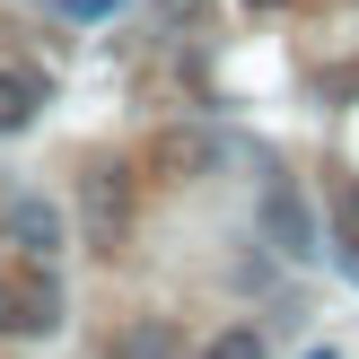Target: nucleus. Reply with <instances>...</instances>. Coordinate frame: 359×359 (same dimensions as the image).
Masks as SVG:
<instances>
[{"instance_id": "nucleus-7", "label": "nucleus", "mask_w": 359, "mask_h": 359, "mask_svg": "<svg viewBox=\"0 0 359 359\" xmlns=\"http://www.w3.org/2000/svg\"><path fill=\"white\" fill-rule=\"evenodd\" d=\"M202 359H263V333H255V325H228V333L202 342Z\"/></svg>"}, {"instance_id": "nucleus-5", "label": "nucleus", "mask_w": 359, "mask_h": 359, "mask_svg": "<svg viewBox=\"0 0 359 359\" xmlns=\"http://www.w3.org/2000/svg\"><path fill=\"white\" fill-rule=\"evenodd\" d=\"M35 105H44V79L35 70H0V132H27Z\"/></svg>"}, {"instance_id": "nucleus-4", "label": "nucleus", "mask_w": 359, "mask_h": 359, "mask_svg": "<svg viewBox=\"0 0 359 359\" xmlns=\"http://www.w3.org/2000/svg\"><path fill=\"white\" fill-rule=\"evenodd\" d=\"M9 245L27 263H53V255H62V210L35 202V193H18V202H9Z\"/></svg>"}, {"instance_id": "nucleus-6", "label": "nucleus", "mask_w": 359, "mask_h": 359, "mask_svg": "<svg viewBox=\"0 0 359 359\" xmlns=\"http://www.w3.org/2000/svg\"><path fill=\"white\" fill-rule=\"evenodd\" d=\"M333 245L359 263V184H333Z\"/></svg>"}, {"instance_id": "nucleus-10", "label": "nucleus", "mask_w": 359, "mask_h": 359, "mask_svg": "<svg viewBox=\"0 0 359 359\" xmlns=\"http://www.w3.org/2000/svg\"><path fill=\"white\" fill-rule=\"evenodd\" d=\"M245 9H290V0H245Z\"/></svg>"}, {"instance_id": "nucleus-9", "label": "nucleus", "mask_w": 359, "mask_h": 359, "mask_svg": "<svg viewBox=\"0 0 359 359\" xmlns=\"http://www.w3.org/2000/svg\"><path fill=\"white\" fill-rule=\"evenodd\" d=\"M53 9H70V18H105V9H123V0H53Z\"/></svg>"}, {"instance_id": "nucleus-1", "label": "nucleus", "mask_w": 359, "mask_h": 359, "mask_svg": "<svg viewBox=\"0 0 359 359\" xmlns=\"http://www.w3.org/2000/svg\"><path fill=\"white\" fill-rule=\"evenodd\" d=\"M263 237H272V245H280V255H290V263L325 255V237H316V210L298 202V184H280V175H272V184H263Z\"/></svg>"}, {"instance_id": "nucleus-8", "label": "nucleus", "mask_w": 359, "mask_h": 359, "mask_svg": "<svg viewBox=\"0 0 359 359\" xmlns=\"http://www.w3.org/2000/svg\"><path fill=\"white\" fill-rule=\"evenodd\" d=\"M202 158H210V140H184V132L158 140V167H202Z\"/></svg>"}, {"instance_id": "nucleus-3", "label": "nucleus", "mask_w": 359, "mask_h": 359, "mask_svg": "<svg viewBox=\"0 0 359 359\" xmlns=\"http://www.w3.org/2000/svg\"><path fill=\"white\" fill-rule=\"evenodd\" d=\"M53 325H62L53 280H0V333H53Z\"/></svg>"}, {"instance_id": "nucleus-2", "label": "nucleus", "mask_w": 359, "mask_h": 359, "mask_svg": "<svg viewBox=\"0 0 359 359\" xmlns=\"http://www.w3.org/2000/svg\"><path fill=\"white\" fill-rule=\"evenodd\" d=\"M79 219H88V245H114L123 219H132V184H123V167H88L79 175Z\"/></svg>"}]
</instances>
